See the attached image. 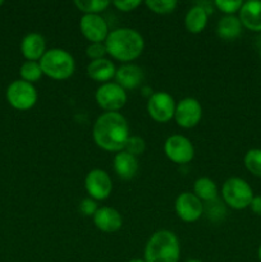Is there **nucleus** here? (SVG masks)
<instances>
[{
	"instance_id": "obj_21",
	"label": "nucleus",
	"mask_w": 261,
	"mask_h": 262,
	"mask_svg": "<svg viewBox=\"0 0 261 262\" xmlns=\"http://www.w3.org/2000/svg\"><path fill=\"white\" fill-rule=\"evenodd\" d=\"M243 26L237 15H224L217 22L216 33L222 40L234 41L242 35Z\"/></svg>"
},
{
	"instance_id": "obj_24",
	"label": "nucleus",
	"mask_w": 261,
	"mask_h": 262,
	"mask_svg": "<svg viewBox=\"0 0 261 262\" xmlns=\"http://www.w3.org/2000/svg\"><path fill=\"white\" fill-rule=\"evenodd\" d=\"M74 5L83 14H100L110 5L107 0H76Z\"/></svg>"
},
{
	"instance_id": "obj_33",
	"label": "nucleus",
	"mask_w": 261,
	"mask_h": 262,
	"mask_svg": "<svg viewBox=\"0 0 261 262\" xmlns=\"http://www.w3.org/2000/svg\"><path fill=\"white\" fill-rule=\"evenodd\" d=\"M250 209L253 214L257 215V216H261V194L253 196L252 201L250 204Z\"/></svg>"
},
{
	"instance_id": "obj_12",
	"label": "nucleus",
	"mask_w": 261,
	"mask_h": 262,
	"mask_svg": "<svg viewBox=\"0 0 261 262\" xmlns=\"http://www.w3.org/2000/svg\"><path fill=\"white\" fill-rule=\"evenodd\" d=\"M177 216L186 223H194L204 215V202L193 192H182L174 202Z\"/></svg>"
},
{
	"instance_id": "obj_37",
	"label": "nucleus",
	"mask_w": 261,
	"mask_h": 262,
	"mask_svg": "<svg viewBox=\"0 0 261 262\" xmlns=\"http://www.w3.org/2000/svg\"><path fill=\"white\" fill-rule=\"evenodd\" d=\"M3 4H4V2H3V0H0V7H2Z\"/></svg>"
},
{
	"instance_id": "obj_31",
	"label": "nucleus",
	"mask_w": 261,
	"mask_h": 262,
	"mask_svg": "<svg viewBox=\"0 0 261 262\" xmlns=\"http://www.w3.org/2000/svg\"><path fill=\"white\" fill-rule=\"evenodd\" d=\"M99 210V206H97V202L95 200H92L91 197H86L81 201L79 204V212H81L83 216H92L96 214V211Z\"/></svg>"
},
{
	"instance_id": "obj_38",
	"label": "nucleus",
	"mask_w": 261,
	"mask_h": 262,
	"mask_svg": "<svg viewBox=\"0 0 261 262\" xmlns=\"http://www.w3.org/2000/svg\"><path fill=\"white\" fill-rule=\"evenodd\" d=\"M260 58H261V49H260Z\"/></svg>"
},
{
	"instance_id": "obj_32",
	"label": "nucleus",
	"mask_w": 261,
	"mask_h": 262,
	"mask_svg": "<svg viewBox=\"0 0 261 262\" xmlns=\"http://www.w3.org/2000/svg\"><path fill=\"white\" fill-rule=\"evenodd\" d=\"M112 4L114 5L118 10H120V12L128 13L140 7L141 0H115Z\"/></svg>"
},
{
	"instance_id": "obj_4",
	"label": "nucleus",
	"mask_w": 261,
	"mask_h": 262,
	"mask_svg": "<svg viewBox=\"0 0 261 262\" xmlns=\"http://www.w3.org/2000/svg\"><path fill=\"white\" fill-rule=\"evenodd\" d=\"M38 63L44 76H48L55 81L68 79L76 71V61L72 54L60 48H51L46 50Z\"/></svg>"
},
{
	"instance_id": "obj_23",
	"label": "nucleus",
	"mask_w": 261,
	"mask_h": 262,
	"mask_svg": "<svg viewBox=\"0 0 261 262\" xmlns=\"http://www.w3.org/2000/svg\"><path fill=\"white\" fill-rule=\"evenodd\" d=\"M19 76H20V79L33 84L35 82H38L41 78H42L44 73L38 61L26 60L19 68Z\"/></svg>"
},
{
	"instance_id": "obj_29",
	"label": "nucleus",
	"mask_w": 261,
	"mask_h": 262,
	"mask_svg": "<svg viewBox=\"0 0 261 262\" xmlns=\"http://www.w3.org/2000/svg\"><path fill=\"white\" fill-rule=\"evenodd\" d=\"M242 0H215L214 7L225 15H234L242 7Z\"/></svg>"
},
{
	"instance_id": "obj_34",
	"label": "nucleus",
	"mask_w": 261,
	"mask_h": 262,
	"mask_svg": "<svg viewBox=\"0 0 261 262\" xmlns=\"http://www.w3.org/2000/svg\"><path fill=\"white\" fill-rule=\"evenodd\" d=\"M128 262H146L145 260H141V258H133V260L128 261Z\"/></svg>"
},
{
	"instance_id": "obj_13",
	"label": "nucleus",
	"mask_w": 261,
	"mask_h": 262,
	"mask_svg": "<svg viewBox=\"0 0 261 262\" xmlns=\"http://www.w3.org/2000/svg\"><path fill=\"white\" fill-rule=\"evenodd\" d=\"M79 31L86 40L92 42H105L109 36V25L100 14H83L79 19Z\"/></svg>"
},
{
	"instance_id": "obj_27",
	"label": "nucleus",
	"mask_w": 261,
	"mask_h": 262,
	"mask_svg": "<svg viewBox=\"0 0 261 262\" xmlns=\"http://www.w3.org/2000/svg\"><path fill=\"white\" fill-rule=\"evenodd\" d=\"M224 202L220 201L219 199L214 200V201L206 202L204 205V212L206 214V216L209 217L212 222H220L222 219H224L225 214V206Z\"/></svg>"
},
{
	"instance_id": "obj_14",
	"label": "nucleus",
	"mask_w": 261,
	"mask_h": 262,
	"mask_svg": "<svg viewBox=\"0 0 261 262\" xmlns=\"http://www.w3.org/2000/svg\"><path fill=\"white\" fill-rule=\"evenodd\" d=\"M95 227L104 233H115L122 228L123 217L114 207L101 206L92 217Z\"/></svg>"
},
{
	"instance_id": "obj_10",
	"label": "nucleus",
	"mask_w": 261,
	"mask_h": 262,
	"mask_svg": "<svg viewBox=\"0 0 261 262\" xmlns=\"http://www.w3.org/2000/svg\"><path fill=\"white\" fill-rule=\"evenodd\" d=\"M84 188L92 200L104 201L112 194L113 181L107 171L102 169H92L84 178Z\"/></svg>"
},
{
	"instance_id": "obj_22",
	"label": "nucleus",
	"mask_w": 261,
	"mask_h": 262,
	"mask_svg": "<svg viewBox=\"0 0 261 262\" xmlns=\"http://www.w3.org/2000/svg\"><path fill=\"white\" fill-rule=\"evenodd\" d=\"M193 193L206 204L217 199V186L209 177H200L194 181Z\"/></svg>"
},
{
	"instance_id": "obj_25",
	"label": "nucleus",
	"mask_w": 261,
	"mask_h": 262,
	"mask_svg": "<svg viewBox=\"0 0 261 262\" xmlns=\"http://www.w3.org/2000/svg\"><path fill=\"white\" fill-rule=\"evenodd\" d=\"M245 168L252 176L261 178V148H251L245 154L243 158Z\"/></svg>"
},
{
	"instance_id": "obj_19",
	"label": "nucleus",
	"mask_w": 261,
	"mask_h": 262,
	"mask_svg": "<svg viewBox=\"0 0 261 262\" xmlns=\"http://www.w3.org/2000/svg\"><path fill=\"white\" fill-rule=\"evenodd\" d=\"M115 68L114 63L110 59L102 58L97 60H91L87 66V76L95 82L100 83H107L115 77Z\"/></svg>"
},
{
	"instance_id": "obj_30",
	"label": "nucleus",
	"mask_w": 261,
	"mask_h": 262,
	"mask_svg": "<svg viewBox=\"0 0 261 262\" xmlns=\"http://www.w3.org/2000/svg\"><path fill=\"white\" fill-rule=\"evenodd\" d=\"M107 50L106 46H105V42H92L89 43V46L86 48V55L91 60H97V59L105 58Z\"/></svg>"
},
{
	"instance_id": "obj_7",
	"label": "nucleus",
	"mask_w": 261,
	"mask_h": 262,
	"mask_svg": "<svg viewBox=\"0 0 261 262\" xmlns=\"http://www.w3.org/2000/svg\"><path fill=\"white\" fill-rule=\"evenodd\" d=\"M127 92L115 82H107L97 87L95 92L96 104L105 113H117L127 104Z\"/></svg>"
},
{
	"instance_id": "obj_20",
	"label": "nucleus",
	"mask_w": 261,
	"mask_h": 262,
	"mask_svg": "<svg viewBox=\"0 0 261 262\" xmlns=\"http://www.w3.org/2000/svg\"><path fill=\"white\" fill-rule=\"evenodd\" d=\"M207 20H209V13L197 3L187 12L186 17H184V26L189 33L197 35L205 30Z\"/></svg>"
},
{
	"instance_id": "obj_8",
	"label": "nucleus",
	"mask_w": 261,
	"mask_h": 262,
	"mask_svg": "<svg viewBox=\"0 0 261 262\" xmlns=\"http://www.w3.org/2000/svg\"><path fill=\"white\" fill-rule=\"evenodd\" d=\"M176 105V100L168 92H154L147 100V113L151 119L155 122L168 123L174 119Z\"/></svg>"
},
{
	"instance_id": "obj_5",
	"label": "nucleus",
	"mask_w": 261,
	"mask_h": 262,
	"mask_svg": "<svg viewBox=\"0 0 261 262\" xmlns=\"http://www.w3.org/2000/svg\"><path fill=\"white\" fill-rule=\"evenodd\" d=\"M223 202L233 210H243L250 207L253 199V191L250 184L240 177H232L224 182L222 187Z\"/></svg>"
},
{
	"instance_id": "obj_35",
	"label": "nucleus",
	"mask_w": 261,
	"mask_h": 262,
	"mask_svg": "<svg viewBox=\"0 0 261 262\" xmlns=\"http://www.w3.org/2000/svg\"><path fill=\"white\" fill-rule=\"evenodd\" d=\"M257 255H258V260L261 261V245H260V247H258V251H257Z\"/></svg>"
},
{
	"instance_id": "obj_28",
	"label": "nucleus",
	"mask_w": 261,
	"mask_h": 262,
	"mask_svg": "<svg viewBox=\"0 0 261 262\" xmlns=\"http://www.w3.org/2000/svg\"><path fill=\"white\" fill-rule=\"evenodd\" d=\"M146 150V142L142 137L140 136H129L127 143H125L124 151L129 152L133 156H140L145 152Z\"/></svg>"
},
{
	"instance_id": "obj_16",
	"label": "nucleus",
	"mask_w": 261,
	"mask_h": 262,
	"mask_svg": "<svg viewBox=\"0 0 261 262\" xmlns=\"http://www.w3.org/2000/svg\"><path fill=\"white\" fill-rule=\"evenodd\" d=\"M46 50V40L41 33H27L20 41V53L28 61H40Z\"/></svg>"
},
{
	"instance_id": "obj_15",
	"label": "nucleus",
	"mask_w": 261,
	"mask_h": 262,
	"mask_svg": "<svg viewBox=\"0 0 261 262\" xmlns=\"http://www.w3.org/2000/svg\"><path fill=\"white\" fill-rule=\"evenodd\" d=\"M115 83L124 90H135L142 84L145 74L141 67L132 63L122 64L115 72Z\"/></svg>"
},
{
	"instance_id": "obj_36",
	"label": "nucleus",
	"mask_w": 261,
	"mask_h": 262,
	"mask_svg": "<svg viewBox=\"0 0 261 262\" xmlns=\"http://www.w3.org/2000/svg\"><path fill=\"white\" fill-rule=\"evenodd\" d=\"M186 262H202V261L196 260V258H193V260H188V261H186Z\"/></svg>"
},
{
	"instance_id": "obj_11",
	"label": "nucleus",
	"mask_w": 261,
	"mask_h": 262,
	"mask_svg": "<svg viewBox=\"0 0 261 262\" xmlns=\"http://www.w3.org/2000/svg\"><path fill=\"white\" fill-rule=\"evenodd\" d=\"M202 119V106L194 97H184L176 105L174 120L179 127L191 129L196 127Z\"/></svg>"
},
{
	"instance_id": "obj_9",
	"label": "nucleus",
	"mask_w": 261,
	"mask_h": 262,
	"mask_svg": "<svg viewBox=\"0 0 261 262\" xmlns=\"http://www.w3.org/2000/svg\"><path fill=\"white\" fill-rule=\"evenodd\" d=\"M164 152L170 161L184 165L193 160L194 146L186 136L171 135L164 142Z\"/></svg>"
},
{
	"instance_id": "obj_6",
	"label": "nucleus",
	"mask_w": 261,
	"mask_h": 262,
	"mask_svg": "<svg viewBox=\"0 0 261 262\" xmlns=\"http://www.w3.org/2000/svg\"><path fill=\"white\" fill-rule=\"evenodd\" d=\"M5 97L13 109L26 112L35 106L38 100V94L32 83H28L23 79H15L7 87Z\"/></svg>"
},
{
	"instance_id": "obj_18",
	"label": "nucleus",
	"mask_w": 261,
	"mask_h": 262,
	"mask_svg": "<svg viewBox=\"0 0 261 262\" xmlns=\"http://www.w3.org/2000/svg\"><path fill=\"white\" fill-rule=\"evenodd\" d=\"M113 168L119 178L128 181V179L136 177L140 165H138V159L136 156L123 150L115 154L114 159H113Z\"/></svg>"
},
{
	"instance_id": "obj_26",
	"label": "nucleus",
	"mask_w": 261,
	"mask_h": 262,
	"mask_svg": "<svg viewBox=\"0 0 261 262\" xmlns=\"http://www.w3.org/2000/svg\"><path fill=\"white\" fill-rule=\"evenodd\" d=\"M146 7L156 14H170L176 10L178 2L177 0H146Z\"/></svg>"
},
{
	"instance_id": "obj_17",
	"label": "nucleus",
	"mask_w": 261,
	"mask_h": 262,
	"mask_svg": "<svg viewBox=\"0 0 261 262\" xmlns=\"http://www.w3.org/2000/svg\"><path fill=\"white\" fill-rule=\"evenodd\" d=\"M238 18L247 30L253 32H261V2L260 0H248L243 2Z\"/></svg>"
},
{
	"instance_id": "obj_2",
	"label": "nucleus",
	"mask_w": 261,
	"mask_h": 262,
	"mask_svg": "<svg viewBox=\"0 0 261 262\" xmlns=\"http://www.w3.org/2000/svg\"><path fill=\"white\" fill-rule=\"evenodd\" d=\"M105 46L113 59L125 64L140 58L145 49V40L135 28L119 27L110 31Z\"/></svg>"
},
{
	"instance_id": "obj_3",
	"label": "nucleus",
	"mask_w": 261,
	"mask_h": 262,
	"mask_svg": "<svg viewBox=\"0 0 261 262\" xmlns=\"http://www.w3.org/2000/svg\"><path fill=\"white\" fill-rule=\"evenodd\" d=\"M181 257V243L173 232L158 230L148 238L145 246L146 262H178Z\"/></svg>"
},
{
	"instance_id": "obj_1",
	"label": "nucleus",
	"mask_w": 261,
	"mask_h": 262,
	"mask_svg": "<svg viewBox=\"0 0 261 262\" xmlns=\"http://www.w3.org/2000/svg\"><path fill=\"white\" fill-rule=\"evenodd\" d=\"M129 136V124L119 112L102 113L92 127L95 143L97 147L107 152H120L124 150Z\"/></svg>"
}]
</instances>
